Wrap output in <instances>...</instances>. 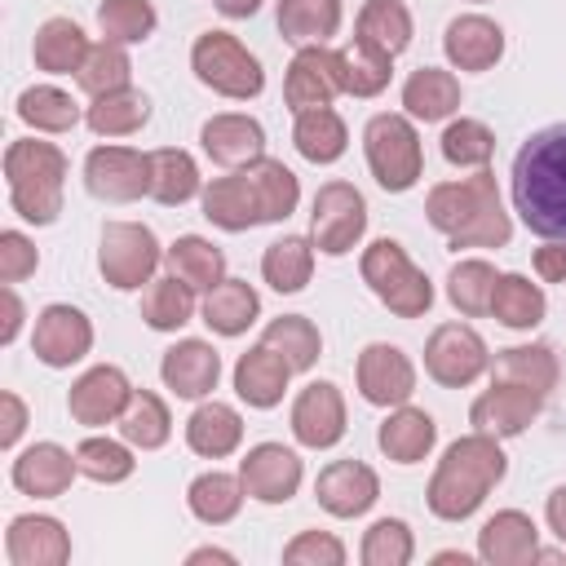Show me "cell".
<instances>
[{"mask_svg":"<svg viewBox=\"0 0 566 566\" xmlns=\"http://www.w3.org/2000/svg\"><path fill=\"white\" fill-rule=\"evenodd\" d=\"M75 473H80V460H75L66 447H57V442H35V447H27V451L13 460V473H9V478H13V486H18L22 495L57 500V495L71 491Z\"/></svg>","mask_w":566,"mask_h":566,"instance_id":"44dd1931","label":"cell"},{"mask_svg":"<svg viewBox=\"0 0 566 566\" xmlns=\"http://www.w3.org/2000/svg\"><path fill=\"white\" fill-rule=\"evenodd\" d=\"M504 473H509V455L500 451V438L478 433V429L455 438L429 478V491H424L429 513L442 522L473 517L486 504V495L504 482Z\"/></svg>","mask_w":566,"mask_h":566,"instance_id":"3957f363","label":"cell"},{"mask_svg":"<svg viewBox=\"0 0 566 566\" xmlns=\"http://www.w3.org/2000/svg\"><path fill=\"white\" fill-rule=\"evenodd\" d=\"M478 4H482V0H478Z\"/></svg>","mask_w":566,"mask_h":566,"instance_id":"003e7915","label":"cell"},{"mask_svg":"<svg viewBox=\"0 0 566 566\" xmlns=\"http://www.w3.org/2000/svg\"><path fill=\"white\" fill-rule=\"evenodd\" d=\"M195 314V287L181 279H150L142 292V323L155 332H177Z\"/></svg>","mask_w":566,"mask_h":566,"instance_id":"bcb514c9","label":"cell"},{"mask_svg":"<svg viewBox=\"0 0 566 566\" xmlns=\"http://www.w3.org/2000/svg\"><path fill=\"white\" fill-rule=\"evenodd\" d=\"M261 345H270L274 354H283L292 371H310V367L318 363V354H323V336H318V327H314L305 314H283V318H274V323L261 332Z\"/></svg>","mask_w":566,"mask_h":566,"instance_id":"7dc6e473","label":"cell"},{"mask_svg":"<svg viewBox=\"0 0 566 566\" xmlns=\"http://www.w3.org/2000/svg\"><path fill=\"white\" fill-rule=\"evenodd\" d=\"M203 195L199 181V164L181 150V146H159L150 150V199H159L164 208H181L186 199Z\"/></svg>","mask_w":566,"mask_h":566,"instance_id":"74e56055","label":"cell"},{"mask_svg":"<svg viewBox=\"0 0 566 566\" xmlns=\"http://www.w3.org/2000/svg\"><path fill=\"white\" fill-rule=\"evenodd\" d=\"M18 119L31 124L35 133H66L80 124V106L66 88L53 84H31L18 93Z\"/></svg>","mask_w":566,"mask_h":566,"instance_id":"f6af8a7d","label":"cell"},{"mask_svg":"<svg viewBox=\"0 0 566 566\" xmlns=\"http://www.w3.org/2000/svg\"><path fill=\"white\" fill-rule=\"evenodd\" d=\"M4 181L9 203L31 226H53L62 212V186H66V155L53 142H9L4 150Z\"/></svg>","mask_w":566,"mask_h":566,"instance_id":"277c9868","label":"cell"},{"mask_svg":"<svg viewBox=\"0 0 566 566\" xmlns=\"http://www.w3.org/2000/svg\"><path fill=\"white\" fill-rule=\"evenodd\" d=\"M535 274L544 283H562L566 279V243L544 239V248H535Z\"/></svg>","mask_w":566,"mask_h":566,"instance_id":"91938a15","label":"cell"},{"mask_svg":"<svg viewBox=\"0 0 566 566\" xmlns=\"http://www.w3.org/2000/svg\"><path fill=\"white\" fill-rule=\"evenodd\" d=\"M292 438L310 451H327L345 438V398L332 380H310L292 402Z\"/></svg>","mask_w":566,"mask_h":566,"instance_id":"2e32d148","label":"cell"},{"mask_svg":"<svg viewBox=\"0 0 566 566\" xmlns=\"http://www.w3.org/2000/svg\"><path fill=\"white\" fill-rule=\"evenodd\" d=\"M287 566H345V544L332 531H301L283 544Z\"/></svg>","mask_w":566,"mask_h":566,"instance_id":"9f6ffc18","label":"cell"},{"mask_svg":"<svg viewBox=\"0 0 566 566\" xmlns=\"http://www.w3.org/2000/svg\"><path fill=\"white\" fill-rule=\"evenodd\" d=\"M367 234V199L349 181H323L310 208V239L327 256L354 252V243Z\"/></svg>","mask_w":566,"mask_h":566,"instance_id":"9c48e42d","label":"cell"},{"mask_svg":"<svg viewBox=\"0 0 566 566\" xmlns=\"http://www.w3.org/2000/svg\"><path fill=\"white\" fill-rule=\"evenodd\" d=\"M199 314H203V323H208L217 336H243V332L256 323V314H261V296H256V287L243 283V279H221V283L203 296Z\"/></svg>","mask_w":566,"mask_h":566,"instance_id":"4dcf8cb0","label":"cell"},{"mask_svg":"<svg viewBox=\"0 0 566 566\" xmlns=\"http://www.w3.org/2000/svg\"><path fill=\"white\" fill-rule=\"evenodd\" d=\"M354 380H358V394L371 402V407H402L411 394H416V363L389 345V340H376L358 354L354 363Z\"/></svg>","mask_w":566,"mask_h":566,"instance_id":"4fadbf2b","label":"cell"},{"mask_svg":"<svg viewBox=\"0 0 566 566\" xmlns=\"http://www.w3.org/2000/svg\"><path fill=\"white\" fill-rule=\"evenodd\" d=\"M164 261V248L155 239L150 226L142 221H106L102 226V243H97V270L111 287L119 292H137L142 283L155 279Z\"/></svg>","mask_w":566,"mask_h":566,"instance_id":"ba28073f","label":"cell"},{"mask_svg":"<svg viewBox=\"0 0 566 566\" xmlns=\"http://www.w3.org/2000/svg\"><path fill=\"white\" fill-rule=\"evenodd\" d=\"M292 142H296L301 159H310V164H336L345 155V146H349V128H345V119L332 106H318V111H301L296 115Z\"/></svg>","mask_w":566,"mask_h":566,"instance_id":"ab89813d","label":"cell"},{"mask_svg":"<svg viewBox=\"0 0 566 566\" xmlns=\"http://www.w3.org/2000/svg\"><path fill=\"white\" fill-rule=\"evenodd\" d=\"M486 367H491V349H486V340L469 323H442V327L429 332V340H424V371L438 385L464 389Z\"/></svg>","mask_w":566,"mask_h":566,"instance_id":"30bf717a","label":"cell"},{"mask_svg":"<svg viewBox=\"0 0 566 566\" xmlns=\"http://www.w3.org/2000/svg\"><path fill=\"white\" fill-rule=\"evenodd\" d=\"M354 40L398 57L411 44V9L402 0H367L354 22Z\"/></svg>","mask_w":566,"mask_h":566,"instance_id":"f35d334b","label":"cell"},{"mask_svg":"<svg viewBox=\"0 0 566 566\" xmlns=\"http://www.w3.org/2000/svg\"><path fill=\"white\" fill-rule=\"evenodd\" d=\"M363 150H367V168L376 186L389 195L411 190L424 172V150H420V133L411 115H394V111L371 115L363 128Z\"/></svg>","mask_w":566,"mask_h":566,"instance_id":"8992f818","label":"cell"},{"mask_svg":"<svg viewBox=\"0 0 566 566\" xmlns=\"http://www.w3.org/2000/svg\"><path fill=\"white\" fill-rule=\"evenodd\" d=\"M35 265H40L35 243L22 230H0V279L4 283H22V279L35 274Z\"/></svg>","mask_w":566,"mask_h":566,"instance_id":"6f0895ef","label":"cell"},{"mask_svg":"<svg viewBox=\"0 0 566 566\" xmlns=\"http://www.w3.org/2000/svg\"><path fill=\"white\" fill-rule=\"evenodd\" d=\"M155 4L150 0H102L97 4V27L115 44H142L155 31Z\"/></svg>","mask_w":566,"mask_h":566,"instance_id":"11a10c76","label":"cell"},{"mask_svg":"<svg viewBox=\"0 0 566 566\" xmlns=\"http://www.w3.org/2000/svg\"><path fill=\"white\" fill-rule=\"evenodd\" d=\"M279 35L296 49L305 44H327L340 31V0H279Z\"/></svg>","mask_w":566,"mask_h":566,"instance_id":"1f68e13d","label":"cell"},{"mask_svg":"<svg viewBox=\"0 0 566 566\" xmlns=\"http://www.w3.org/2000/svg\"><path fill=\"white\" fill-rule=\"evenodd\" d=\"M203 203V217L217 226V230H230V234H243L252 226H265L261 221V208H256V195L248 186V172L234 168L230 177H212L199 195Z\"/></svg>","mask_w":566,"mask_h":566,"instance_id":"4316f807","label":"cell"},{"mask_svg":"<svg viewBox=\"0 0 566 566\" xmlns=\"http://www.w3.org/2000/svg\"><path fill=\"white\" fill-rule=\"evenodd\" d=\"M243 442V416L230 402H199L186 420V447L203 460H226Z\"/></svg>","mask_w":566,"mask_h":566,"instance_id":"83f0119b","label":"cell"},{"mask_svg":"<svg viewBox=\"0 0 566 566\" xmlns=\"http://www.w3.org/2000/svg\"><path fill=\"white\" fill-rule=\"evenodd\" d=\"M535 548H539V531L522 509H500L478 531V557L491 566H526L535 562Z\"/></svg>","mask_w":566,"mask_h":566,"instance_id":"d4e9b609","label":"cell"},{"mask_svg":"<svg viewBox=\"0 0 566 566\" xmlns=\"http://www.w3.org/2000/svg\"><path fill=\"white\" fill-rule=\"evenodd\" d=\"M128 80H133V62H128L124 44H115V40L93 44L88 57H84V66L75 71V84H80L88 97L119 93V88H128Z\"/></svg>","mask_w":566,"mask_h":566,"instance_id":"c3c4849f","label":"cell"},{"mask_svg":"<svg viewBox=\"0 0 566 566\" xmlns=\"http://www.w3.org/2000/svg\"><path fill=\"white\" fill-rule=\"evenodd\" d=\"M22 429H27V407L13 389H4L0 394V447H13L22 438Z\"/></svg>","mask_w":566,"mask_h":566,"instance_id":"680465c9","label":"cell"},{"mask_svg":"<svg viewBox=\"0 0 566 566\" xmlns=\"http://www.w3.org/2000/svg\"><path fill=\"white\" fill-rule=\"evenodd\" d=\"M190 71L203 88L234 97V102H248L265 88V71H261L256 53H248V44L230 31H203L190 44Z\"/></svg>","mask_w":566,"mask_h":566,"instance_id":"52a82bcc","label":"cell"},{"mask_svg":"<svg viewBox=\"0 0 566 566\" xmlns=\"http://www.w3.org/2000/svg\"><path fill=\"white\" fill-rule=\"evenodd\" d=\"M199 142H203V155L221 168H248L265 155V128L252 115H239V111L212 115L199 128Z\"/></svg>","mask_w":566,"mask_h":566,"instance_id":"7402d4cb","label":"cell"},{"mask_svg":"<svg viewBox=\"0 0 566 566\" xmlns=\"http://www.w3.org/2000/svg\"><path fill=\"white\" fill-rule=\"evenodd\" d=\"M243 172H248V186H252V195H256V208H261V221H265V226H270V221H287V217L296 212V203H301V181H296V172H292L283 159L261 155V159L248 164Z\"/></svg>","mask_w":566,"mask_h":566,"instance_id":"836d02e7","label":"cell"},{"mask_svg":"<svg viewBox=\"0 0 566 566\" xmlns=\"http://www.w3.org/2000/svg\"><path fill=\"white\" fill-rule=\"evenodd\" d=\"M495 155V133L482 119H451L442 128V159L455 168H486Z\"/></svg>","mask_w":566,"mask_h":566,"instance_id":"f5cc1de1","label":"cell"},{"mask_svg":"<svg viewBox=\"0 0 566 566\" xmlns=\"http://www.w3.org/2000/svg\"><path fill=\"white\" fill-rule=\"evenodd\" d=\"M146 119H150V97L137 93V88H119V93L93 97V106L84 111V124L97 137H133V133L146 128Z\"/></svg>","mask_w":566,"mask_h":566,"instance_id":"7bdbcfd3","label":"cell"},{"mask_svg":"<svg viewBox=\"0 0 566 566\" xmlns=\"http://www.w3.org/2000/svg\"><path fill=\"white\" fill-rule=\"evenodd\" d=\"M314 274V239L283 234L261 252V279L274 292H301Z\"/></svg>","mask_w":566,"mask_h":566,"instance_id":"ee69618b","label":"cell"},{"mask_svg":"<svg viewBox=\"0 0 566 566\" xmlns=\"http://www.w3.org/2000/svg\"><path fill=\"white\" fill-rule=\"evenodd\" d=\"M376 442H380V451H385L394 464H420V460L433 451V442H438V424H433L429 411L402 402V407H394V411L380 420Z\"/></svg>","mask_w":566,"mask_h":566,"instance_id":"f1b7e54d","label":"cell"},{"mask_svg":"<svg viewBox=\"0 0 566 566\" xmlns=\"http://www.w3.org/2000/svg\"><path fill=\"white\" fill-rule=\"evenodd\" d=\"M314 500L332 513V517H363L376 500H380V478L371 464L363 460H332L318 478H314Z\"/></svg>","mask_w":566,"mask_h":566,"instance_id":"d6986e66","label":"cell"},{"mask_svg":"<svg viewBox=\"0 0 566 566\" xmlns=\"http://www.w3.org/2000/svg\"><path fill=\"white\" fill-rule=\"evenodd\" d=\"M243 495H248V491H243V478H239V473L208 469V473H199V478L190 482L186 504H190V513H195L203 526H226V522L239 517Z\"/></svg>","mask_w":566,"mask_h":566,"instance_id":"8d00e7d4","label":"cell"},{"mask_svg":"<svg viewBox=\"0 0 566 566\" xmlns=\"http://www.w3.org/2000/svg\"><path fill=\"white\" fill-rule=\"evenodd\" d=\"M75 460H80V473L102 486H115V482L133 478V469H137L128 442H115V438H84L75 447Z\"/></svg>","mask_w":566,"mask_h":566,"instance_id":"db71d44e","label":"cell"},{"mask_svg":"<svg viewBox=\"0 0 566 566\" xmlns=\"http://www.w3.org/2000/svg\"><path fill=\"white\" fill-rule=\"evenodd\" d=\"M164 265L172 279L190 283L195 292H212L221 279H226V252L217 243H208L203 234H181L168 252H164Z\"/></svg>","mask_w":566,"mask_h":566,"instance_id":"e575fe53","label":"cell"},{"mask_svg":"<svg viewBox=\"0 0 566 566\" xmlns=\"http://www.w3.org/2000/svg\"><path fill=\"white\" fill-rule=\"evenodd\" d=\"M495 279H500V274H495V265H491V261H478V256L455 261V265H451V274H447V301H451L460 314H469V318L491 314Z\"/></svg>","mask_w":566,"mask_h":566,"instance_id":"681fc988","label":"cell"},{"mask_svg":"<svg viewBox=\"0 0 566 566\" xmlns=\"http://www.w3.org/2000/svg\"><path fill=\"white\" fill-rule=\"evenodd\" d=\"M513 208L531 234L566 243V119L522 142L513 159Z\"/></svg>","mask_w":566,"mask_h":566,"instance_id":"6da1fadb","label":"cell"},{"mask_svg":"<svg viewBox=\"0 0 566 566\" xmlns=\"http://www.w3.org/2000/svg\"><path fill=\"white\" fill-rule=\"evenodd\" d=\"M433 562H438V566H442V562H460V566H469V553H438Z\"/></svg>","mask_w":566,"mask_h":566,"instance_id":"03108f58","label":"cell"},{"mask_svg":"<svg viewBox=\"0 0 566 566\" xmlns=\"http://www.w3.org/2000/svg\"><path fill=\"white\" fill-rule=\"evenodd\" d=\"M84 186L102 203H133L150 195V155L133 146H93L84 159Z\"/></svg>","mask_w":566,"mask_h":566,"instance_id":"8fae6325","label":"cell"},{"mask_svg":"<svg viewBox=\"0 0 566 566\" xmlns=\"http://www.w3.org/2000/svg\"><path fill=\"white\" fill-rule=\"evenodd\" d=\"M389 53H380V49H371V44H363V40H354L349 49H340V84H345V93L349 97H376V93H385L389 88Z\"/></svg>","mask_w":566,"mask_h":566,"instance_id":"f907efd6","label":"cell"},{"mask_svg":"<svg viewBox=\"0 0 566 566\" xmlns=\"http://www.w3.org/2000/svg\"><path fill=\"white\" fill-rule=\"evenodd\" d=\"M119 438L128 447H142V451H159L168 438H172V416H168V402L150 389H133L128 407L119 411Z\"/></svg>","mask_w":566,"mask_h":566,"instance_id":"60d3db41","label":"cell"},{"mask_svg":"<svg viewBox=\"0 0 566 566\" xmlns=\"http://www.w3.org/2000/svg\"><path fill=\"white\" fill-rule=\"evenodd\" d=\"M186 562H190V566H199V562H226V566H230V562H234V553H226V548H195Z\"/></svg>","mask_w":566,"mask_h":566,"instance_id":"e7e4bbea","label":"cell"},{"mask_svg":"<svg viewBox=\"0 0 566 566\" xmlns=\"http://www.w3.org/2000/svg\"><path fill=\"white\" fill-rule=\"evenodd\" d=\"M22 318H27L22 301H18L13 283H4V327H0V345H13V340H18V332H22Z\"/></svg>","mask_w":566,"mask_h":566,"instance_id":"94428289","label":"cell"},{"mask_svg":"<svg viewBox=\"0 0 566 566\" xmlns=\"http://www.w3.org/2000/svg\"><path fill=\"white\" fill-rule=\"evenodd\" d=\"M358 557H363V566H407L416 557V535L402 517H380L363 531Z\"/></svg>","mask_w":566,"mask_h":566,"instance_id":"816d5d0a","label":"cell"},{"mask_svg":"<svg viewBox=\"0 0 566 566\" xmlns=\"http://www.w3.org/2000/svg\"><path fill=\"white\" fill-rule=\"evenodd\" d=\"M88 35L80 31V22H71V18H49V22H40V31H35V40H31V57H35V66L40 71H49V75H71V71H80L84 66V57H88Z\"/></svg>","mask_w":566,"mask_h":566,"instance_id":"d6a6232c","label":"cell"},{"mask_svg":"<svg viewBox=\"0 0 566 566\" xmlns=\"http://www.w3.org/2000/svg\"><path fill=\"white\" fill-rule=\"evenodd\" d=\"M159 376L177 398H208L221 380V354L208 340H195V336L177 340L172 349H164Z\"/></svg>","mask_w":566,"mask_h":566,"instance_id":"cb8c5ba5","label":"cell"},{"mask_svg":"<svg viewBox=\"0 0 566 566\" xmlns=\"http://www.w3.org/2000/svg\"><path fill=\"white\" fill-rule=\"evenodd\" d=\"M363 283L376 292V301L398 314V318H424L433 305V283L424 279V270H416V261L402 252L398 239H376L371 248H363Z\"/></svg>","mask_w":566,"mask_h":566,"instance_id":"5b68a950","label":"cell"},{"mask_svg":"<svg viewBox=\"0 0 566 566\" xmlns=\"http://www.w3.org/2000/svg\"><path fill=\"white\" fill-rule=\"evenodd\" d=\"M402 106L411 119L420 124H438V119H451L460 111V80L442 66H420L407 75L402 84Z\"/></svg>","mask_w":566,"mask_h":566,"instance_id":"f546056e","label":"cell"},{"mask_svg":"<svg viewBox=\"0 0 566 566\" xmlns=\"http://www.w3.org/2000/svg\"><path fill=\"white\" fill-rule=\"evenodd\" d=\"M544 517H548V531L566 544V486H557V491L544 500Z\"/></svg>","mask_w":566,"mask_h":566,"instance_id":"6125c7cd","label":"cell"},{"mask_svg":"<svg viewBox=\"0 0 566 566\" xmlns=\"http://www.w3.org/2000/svg\"><path fill=\"white\" fill-rule=\"evenodd\" d=\"M221 18H252L261 9V0H212Z\"/></svg>","mask_w":566,"mask_h":566,"instance_id":"be15d7a7","label":"cell"},{"mask_svg":"<svg viewBox=\"0 0 566 566\" xmlns=\"http://www.w3.org/2000/svg\"><path fill=\"white\" fill-rule=\"evenodd\" d=\"M442 53L455 71H491L504 57V31L482 13H460L447 22Z\"/></svg>","mask_w":566,"mask_h":566,"instance_id":"603a6c76","label":"cell"},{"mask_svg":"<svg viewBox=\"0 0 566 566\" xmlns=\"http://www.w3.org/2000/svg\"><path fill=\"white\" fill-rule=\"evenodd\" d=\"M128 398H133L128 376H124L119 367H111V363H97V367H88V371L71 385L66 411H71L75 424L97 429V424H115L119 411L128 407Z\"/></svg>","mask_w":566,"mask_h":566,"instance_id":"ac0fdd59","label":"cell"},{"mask_svg":"<svg viewBox=\"0 0 566 566\" xmlns=\"http://www.w3.org/2000/svg\"><path fill=\"white\" fill-rule=\"evenodd\" d=\"M239 478H243V491L261 504H287L296 491H301V455L283 442H256L248 447V455L239 460Z\"/></svg>","mask_w":566,"mask_h":566,"instance_id":"9a60e30c","label":"cell"},{"mask_svg":"<svg viewBox=\"0 0 566 566\" xmlns=\"http://www.w3.org/2000/svg\"><path fill=\"white\" fill-rule=\"evenodd\" d=\"M31 349H35V358L44 363V367H71V363H80L88 349H93V323H88V314L84 310H75V305H44L40 314H35V332H31Z\"/></svg>","mask_w":566,"mask_h":566,"instance_id":"5bb4252c","label":"cell"},{"mask_svg":"<svg viewBox=\"0 0 566 566\" xmlns=\"http://www.w3.org/2000/svg\"><path fill=\"white\" fill-rule=\"evenodd\" d=\"M4 553L13 566H62L71 562V535L57 517L22 513L4 531Z\"/></svg>","mask_w":566,"mask_h":566,"instance_id":"ffe728a7","label":"cell"},{"mask_svg":"<svg viewBox=\"0 0 566 566\" xmlns=\"http://www.w3.org/2000/svg\"><path fill=\"white\" fill-rule=\"evenodd\" d=\"M424 217L451 248H504L513 239V221L500 203V186L491 168H473L464 181H442L424 195Z\"/></svg>","mask_w":566,"mask_h":566,"instance_id":"7a4b0ae2","label":"cell"},{"mask_svg":"<svg viewBox=\"0 0 566 566\" xmlns=\"http://www.w3.org/2000/svg\"><path fill=\"white\" fill-rule=\"evenodd\" d=\"M557 354L548 345H509L495 354L491 363V380H509V385H526L535 394H553L557 389Z\"/></svg>","mask_w":566,"mask_h":566,"instance_id":"d590c367","label":"cell"},{"mask_svg":"<svg viewBox=\"0 0 566 566\" xmlns=\"http://www.w3.org/2000/svg\"><path fill=\"white\" fill-rule=\"evenodd\" d=\"M292 380V367L283 354H274L270 345H252L248 354H239L234 363V394L256 407V411H270L283 402V389Z\"/></svg>","mask_w":566,"mask_h":566,"instance_id":"484cf974","label":"cell"},{"mask_svg":"<svg viewBox=\"0 0 566 566\" xmlns=\"http://www.w3.org/2000/svg\"><path fill=\"white\" fill-rule=\"evenodd\" d=\"M539 407H544V394H535V389H526V385L491 380V389L473 398L469 424H473L478 433H491V438H517V433H526V424L539 416Z\"/></svg>","mask_w":566,"mask_h":566,"instance_id":"e0dca14e","label":"cell"},{"mask_svg":"<svg viewBox=\"0 0 566 566\" xmlns=\"http://www.w3.org/2000/svg\"><path fill=\"white\" fill-rule=\"evenodd\" d=\"M544 310H548L544 287L531 283L526 274H500V279H495L491 314H495L504 327H513V332H531V327L544 323Z\"/></svg>","mask_w":566,"mask_h":566,"instance_id":"b9f144b4","label":"cell"},{"mask_svg":"<svg viewBox=\"0 0 566 566\" xmlns=\"http://www.w3.org/2000/svg\"><path fill=\"white\" fill-rule=\"evenodd\" d=\"M336 93H345V84H340V49H327V44L296 49V57L287 62V75H283L287 111L301 115V111L332 106Z\"/></svg>","mask_w":566,"mask_h":566,"instance_id":"7c38bea8","label":"cell"}]
</instances>
